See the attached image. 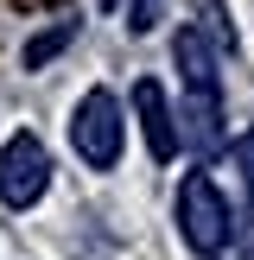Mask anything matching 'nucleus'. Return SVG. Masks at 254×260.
I'll return each mask as SVG.
<instances>
[{
	"label": "nucleus",
	"instance_id": "obj_1",
	"mask_svg": "<svg viewBox=\"0 0 254 260\" xmlns=\"http://www.w3.org/2000/svg\"><path fill=\"white\" fill-rule=\"evenodd\" d=\"M229 229H235V210H229V197L216 190V178L190 172L184 184H178V235H184V248L210 260L216 248H229Z\"/></svg>",
	"mask_w": 254,
	"mask_h": 260
},
{
	"label": "nucleus",
	"instance_id": "obj_2",
	"mask_svg": "<svg viewBox=\"0 0 254 260\" xmlns=\"http://www.w3.org/2000/svg\"><path fill=\"white\" fill-rule=\"evenodd\" d=\"M121 140H127L121 102H114L108 89H89V95L76 102V114H70V146H76V159H83L89 172H114Z\"/></svg>",
	"mask_w": 254,
	"mask_h": 260
},
{
	"label": "nucleus",
	"instance_id": "obj_3",
	"mask_svg": "<svg viewBox=\"0 0 254 260\" xmlns=\"http://www.w3.org/2000/svg\"><path fill=\"white\" fill-rule=\"evenodd\" d=\"M51 190V152L38 134H13L0 146V203L7 210H32Z\"/></svg>",
	"mask_w": 254,
	"mask_h": 260
},
{
	"label": "nucleus",
	"instance_id": "obj_4",
	"mask_svg": "<svg viewBox=\"0 0 254 260\" xmlns=\"http://www.w3.org/2000/svg\"><path fill=\"white\" fill-rule=\"evenodd\" d=\"M172 57H178V76H184V95H223V51L203 38V25H178Z\"/></svg>",
	"mask_w": 254,
	"mask_h": 260
},
{
	"label": "nucleus",
	"instance_id": "obj_5",
	"mask_svg": "<svg viewBox=\"0 0 254 260\" xmlns=\"http://www.w3.org/2000/svg\"><path fill=\"white\" fill-rule=\"evenodd\" d=\"M172 140L190 146V152H216V146H223V95H184Z\"/></svg>",
	"mask_w": 254,
	"mask_h": 260
},
{
	"label": "nucleus",
	"instance_id": "obj_6",
	"mask_svg": "<svg viewBox=\"0 0 254 260\" xmlns=\"http://www.w3.org/2000/svg\"><path fill=\"white\" fill-rule=\"evenodd\" d=\"M134 108H140V127H146V152L165 165V159L178 152V140H172V108H165V89L152 83V76H140V83H134Z\"/></svg>",
	"mask_w": 254,
	"mask_h": 260
},
{
	"label": "nucleus",
	"instance_id": "obj_7",
	"mask_svg": "<svg viewBox=\"0 0 254 260\" xmlns=\"http://www.w3.org/2000/svg\"><path fill=\"white\" fill-rule=\"evenodd\" d=\"M70 38H76V19H64L57 32H45V38H32V45H25V70H38V63H45V57H57V51L70 45Z\"/></svg>",
	"mask_w": 254,
	"mask_h": 260
},
{
	"label": "nucleus",
	"instance_id": "obj_8",
	"mask_svg": "<svg viewBox=\"0 0 254 260\" xmlns=\"http://www.w3.org/2000/svg\"><path fill=\"white\" fill-rule=\"evenodd\" d=\"M235 165H241V184H248V197H254V140L235 146Z\"/></svg>",
	"mask_w": 254,
	"mask_h": 260
},
{
	"label": "nucleus",
	"instance_id": "obj_9",
	"mask_svg": "<svg viewBox=\"0 0 254 260\" xmlns=\"http://www.w3.org/2000/svg\"><path fill=\"white\" fill-rule=\"evenodd\" d=\"M140 25H152V0H134V32Z\"/></svg>",
	"mask_w": 254,
	"mask_h": 260
}]
</instances>
